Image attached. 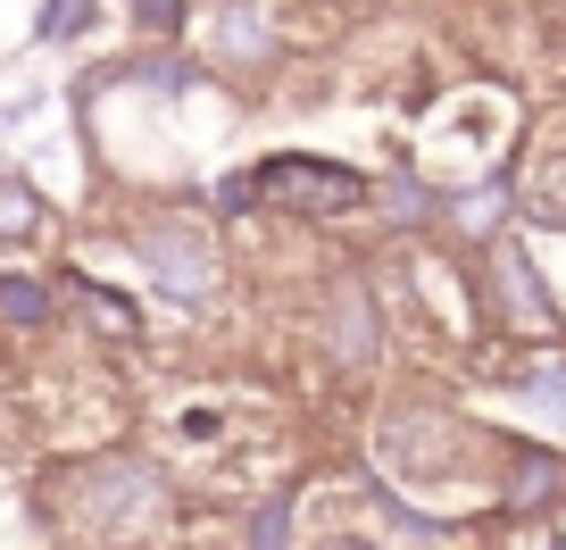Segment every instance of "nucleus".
<instances>
[{
    "label": "nucleus",
    "instance_id": "obj_1",
    "mask_svg": "<svg viewBox=\"0 0 566 550\" xmlns=\"http://www.w3.org/2000/svg\"><path fill=\"white\" fill-rule=\"evenodd\" d=\"M226 200L242 209V200H283V209H358L367 200V176L358 167H334V159H266L259 176H233Z\"/></svg>",
    "mask_w": 566,
    "mask_h": 550
},
{
    "label": "nucleus",
    "instance_id": "obj_2",
    "mask_svg": "<svg viewBox=\"0 0 566 550\" xmlns=\"http://www.w3.org/2000/svg\"><path fill=\"white\" fill-rule=\"evenodd\" d=\"M142 250H150V267H159V284L184 292V301H200V292L217 284V276H209L217 259H209V242H200L192 226H150V234H142Z\"/></svg>",
    "mask_w": 566,
    "mask_h": 550
},
{
    "label": "nucleus",
    "instance_id": "obj_3",
    "mask_svg": "<svg viewBox=\"0 0 566 550\" xmlns=\"http://www.w3.org/2000/svg\"><path fill=\"white\" fill-rule=\"evenodd\" d=\"M500 292L516 301V318H525L533 334H558V318H549L542 284H533V259H525V250H500Z\"/></svg>",
    "mask_w": 566,
    "mask_h": 550
},
{
    "label": "nucleus",
    "instance_id": "obj_4",
    "mask_svg": "<svg viewBox=\"0 0 566 550\" xmlns=\"http://www.w3.org/2000/svg\"><path fill=\"white\" fill-rule=\"evenodd\" d=\"M558 492V459L549 450H516V484H509V509H542Z\"/></svg>",
    "mask_w": 566,
    "mask_h": 550
},
{
    "label": "nucleus",
    "instance_id": "obj_5",
    "mask_svg": "<svg viewBox=\"0 0 566 550\" xmlns=\"http://www.w3.org/2000/svg\"><path fill=\"white\" fill-rule=\"evenodd\" d=\"M334 309H342V367H367V292L342 284Z\"/></svg>",
    "mask_w": 566,
    "mask_h": 550
},
{
    "label": "nucleus",
    "instance_id": "obj_6",
    "mask_svg": "<svg viewBox=\"0 0 566 550\" xmlns=\"http://www.w3.org/2000/svg\"><path fill=\"white\" fill-rule=\"evenodd\" d=\"M34 226H42V200L9 176V184H0V234H34Z\"/></svg>",
    "mask_w": 566,
    "mask_h": 550
},
{
    "label": "nucleus",
    "instance_id": "obj_7",
    "mask_svg": "<svg viewBox=\"0 0 566 550\" xmlns=\"http://www.w3.org/2000/svg\"><path fill=\"white\" fill-rule=\"evenodd\" d=\"M0 309H9L18 325H42V318H51V292H42V284H0Z\"/></svg>",
    "mask_w": 566,
    "mask_h": 550
},
{
    "label": "nucleus",
    "instance_id": "obj_8",
    "mask_svg": "<svg viewBox=\"0 0 566 550\" xmlns=\"http://www.w3.org/2000/svg\"><path fill=\"white\" fill-rule=\"evenodd\" d=\"M533 217H542V226H566V159L542 176V193H533Z\"/></svg>",
    "mask_w": 566,
    "mask_h": 550
},
{
    "label": "nucleus",
    "instance_id": "obj_9",
    "mask_svg": "<svg viewBox=\"0 0 566 550\" xmlns=\"http://www.w3.org/2000/svg\"><path fill=\"white\" fill-rule=\"evenodd\" d=\"M84 18H92V0H59L51 18H42V34H75V25H84Z\"/></svg>",
    "mask_w": 566,
    "mask_h": 550
},
{
    "label": "nucleus",
    "instance_id": "obj_10",
    "mask_svg": "<svg viewBox=\"0 0 566 550\" xmlns=\"http://www.w3.org/2000/svg\"><path fill=\"white\" fill-rule=\"evenodd\" d=\"M176 9H184V0H134V18L150 25V34H167V25H176Z\"/></svg>",
    "mask_w": 566,
    "mask_h": 550
}]
</instances>
